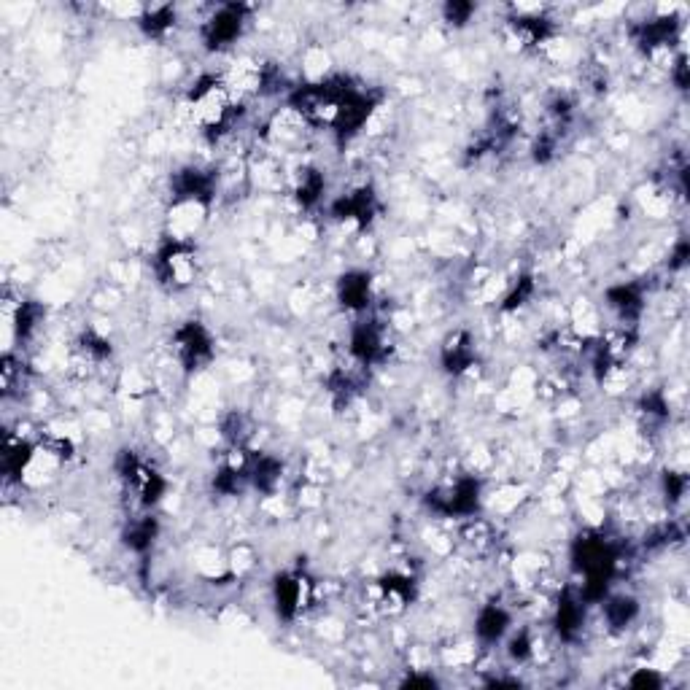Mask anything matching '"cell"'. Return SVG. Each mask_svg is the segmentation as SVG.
Listing matches in <instances>:
<instances>
[{
    "mask_svg": "<svg viewBox=\"0 0 690 690\" xmlns=\"http://www.w3.org/2000/svg\"><path fill=\"white\" fill-rule=\"evenodd\" d=\"M607 308H610L623 324H626V321H637L642 308H645L642 289L634 284L612 286V289H607Z\"/></svg>",
    "mask_w": 690,
    "mask_h": 690,
    "instance_id": "7c38bea8",
    "label": "cell"
},
{
    "mask_svg": "<svg viewBox=\"0 0 690 690\" xmlns=\"http://www.w3.org/2000/svg\"><path fill=\"white\" fill-rule=\"evenodd\" d=\"M292 189L297 203H300L302 208H313V205H319L321 195H324V189H327V178H324V173H321L316 165H302V168L294 173Z\"/></svg>",
    "mask_w": 690,
    "mask_h": 690,
    "instance_id": "4fadbf2b",
    "label": "cell"
},
{
    "mask_svg": "<svg viewBox=\"0 0 690 690\" xmlns=\"http://www.w3.org/2000/svg\"><path fill=\"white\" fill-rule=\"evenodd\" d=\"M186 108L192 116V124L205 135V138H222L230 133L240 114V100L232 92L224 76L216 73H205L192 84L189 95H186Z\"/></svg>",
    "mask_w": 690,
    "mask_h": 690,
    "instance_id": "6da1fadb",
    "label": "cell"
},
{
    "mask_svg": "<svg viewBox=\"0 0 690 690\" xmlns=\"http://www.w3.org/2000/svg\"><path fill=\"white\" fill-rule=\"evenodd\" d=\"M483 502V483L475 475H456L426 496L429 510L443 518H475Z\"/></svg>",
    "mask_w": 690,
    "mask_h": 690,
    "instance_id": "7a4b0ae2",
    "label": "cell"
},
{
    "mask_svg": "<svg viewBox=\"0 0 690 690\" xmlns=\"http://www.w3.org/2000/svg\"><path fill=\"white\" fill-rule=\"evenodd\" d=\"M378 211V203H375V192L372 186L362 184L351 189V192H343L332 203V216L343 227H354V230H364L367 224L372 222V216Z\"/></svg>",
    "mask_w": 690,
    "mask_h": 690,
    "instance_id": "52a82bcc",
    "label": "cell"
},
{
    "mask_svg": "<svg viewBox=\"0 0 690 690\" xmlns=\"http://www.w3.org/2000/svg\"><path fill=\"white\" fill-rule=\"evenodd\" d=\"M475 6L472 3H448L443 9V17L448 25L453 27H464L467 22H472V17H475Z\"/></svg>",
    "mask_w": 690,
    "mask_h": 690,
    "instance_id": "e0dca14e",
    "label": "cell"
},
{
    "mask_svg": "<svg viewBox=\"0 0 690 690\" xmlns=\"http://www.w3.org/2000/svg\"><path fill=\"white\" fill-rule=\"evenodd\" d=\"M310 596H313V585H310V580L302 575L300 569H289V572L275 575L273 604L281 620L300 618L305 607H308Z\"/></svg>",
    "mask_w": 690,
    "mask_h": 690,
    "instance_id": "5b68a950",
    "label": "cell"
},
{
    "mask_svg": "<svg viewBox=\"0 0 690 690\" xmlns=\"http://www.w3.org/2000/svg\"><path fill=\"white\" fill-rule=\"evenodd\" d=\"M440 359H443L445 370L453 372V375L467 372L475 362V340H472V335L469 332H453L443 343Z\"/></svg>",
    "mask_w": 690,
    "mask_h": 690,
    "instance_id": "8fae6325",
    "label": "cell"
},
{
    "mask_svg": "<svg viewBox=\"0 0 690 690\" xmlns=\"http://www.w3.org/2000/svg\"><path fill=\"white\" fill-rule=\"evenodd\" d=\"M513 626V615L510 610H505L499 602H488L480 607L478 618H475V634L483 645H494V642H502L505 634Z\"/></svg>",
    "mask_w": 690,
    "mask_h": 690,
    "instance_id": "30bf717a",
    "label": "cell"
},
{
    "mask_svg": "<svg viewBox=\"0 0 690 690\" xmlns=\"http://www.w3.org/2000/svg\"><path fill=\"white\" fill-rule=\"evenodd\" d=\"M337 300L351 313H364L372 305V275L367 270H348L340 275Z\"/></svg>",
    "mask_w": 690,
    "mask_h": 690,
    "instance_id": "9c48e42d",
    "label": "cell"
},
{
    "mask_svg": "<svg viewBox=\"0 0 690 690\" xmlns=\"http://www.w3.org/2000/svg\"><path fill=\"white\" fill-rule=\"evenodd\" d=\"M157 273L170 289H189L197 278V257L189 240L170 238L157 254Z\"/></svg>",
    "mask_w": 690,
    "mask_h": 690,
    "instance_id": "277c9868",
    "label": "cell"
},
{
    "mask_svg": "<svg viewBox=\"0 0 690 690\" xmlns=\"http://www.w3.org/2000/svg\"><path fill=\"white\" fill-rule=\"evenodd\" d=\"M248 6L238 3H222L203 19L200 25V36L208 52H224L243 38L248 25Z\"/></svg>",
    "mask_w": 690,
    "mask_h": 690,
    "instance_id": "3957f363",
    "label": "cell"
},
{
    "mask_svg": "<svg viewBox=\"0 0 690 690\" xmlns=\"http://www.w3.org/2000/svg\"><path fill=\"white\" fill-rule=\"evenodd\" d=\"M157 531H160L157 518H151V515L135 518L124 529V545L133 550V553H149L154 540H157Z\"/></svg>",
    "mask_w": 690,
    "mask_h": 690,
    "instance_id": "9a60e30c",
    "label": "cell"
},
{
    "mask_svg": "<svg viewBox=\"0 0 690 690\" xmlns=\"http://www.w3.org/2000/svg\"><path fill=\"white\" fill-rule=\"evenodd\" d=\"M138 27L143 30L146 38H165L176 27L178 11L173 6H141V14H138Z\"/></svg>",
    "mask_w": 690,
    "mask_h": 690,
    "instance_id": "5bb4252c",
    "label": "cell"
},
{
    "mask_svg": "<svg viewBox=\"0 0 690 690\" xmlns=\"http://www.w3.org/2000/svg\"><path fill=\"white\" fill-rule=\"evenodd\" d=\"M389 340H386V329L378 327V321H359L351 332V343L348 351L362 367L378 364L389 354Z\"/></svg>",
    "mask_w": 690,
    "mask_h": 690,
    "instance_id": "ba28073f",
    "label": "cell"
},
{
    "mask_svg": "<svg viewBox=\"0 0 690 690\" xmlns=\"http://www.w3.org/2000/svg\"><path fill=\"white\" fill-rule=\"evenodd\" d=\"M639 615V602L634 596L618 593V596H607L604 602V618L612 629H626L629 623H634Z\"/></svg>",
    "mask_w": 690,
    "mask_h": 690,
    "instance_id": "2e32d148",
    "label": "cell"
},
{
    "mask_svg": "<svg viewBox=\"0 0 690 690\" xmlns=\"http://www.w3.org/2000/svg\"><path fill=\"white\" fill-rule=\"evenodd\" d=\"M173 351L186 370H203L213 359V337L200 321H184L173 332Z\"/></svg>",
    "mask_w": 690,
    "mask_h": 690,
    "instance_id": "8992f818",
    "label": "cell"
},
{
    "mask_svg": "<svg viewBox=\"0 0 690 690\" xmlns=\"http://www.w3.org/2000/svg\"><path fill=\"white\" fill-rule=\"evenodd\" d=\"M637 672V677L629 680V685H634V688H661L664 685V677L655 674V669H637Z\"/></svg>",
    "mask_w": 690,
    "mask_h": 690,
    "instance_id": "ac0fdd59",
    "label": "cell"
}]
</instances>
